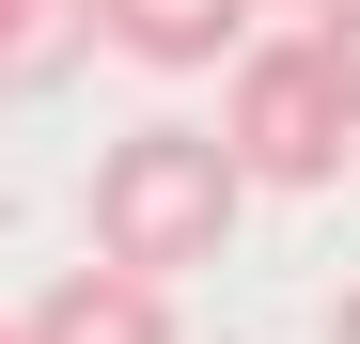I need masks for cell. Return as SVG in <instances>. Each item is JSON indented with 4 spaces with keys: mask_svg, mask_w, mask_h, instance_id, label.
<instances>
[{
    "mask_svg": "<svg viewBox=\"0 0 360 344\" xmlns=\"http://www.w3.org/2000/svg\"><path fill=\"white\" fill-rule=\"evenodd\" d=\"M235 204H251V188H235L219 126H126L94 157V266H126V282L172 298V266H219Z\"/></svg>",
    "mask_w": 360,
    "mask_h": 344,
    "instance_id": "1",
    "label": "cell"
},
{
    "mask_svg": "<svg viewBox=\"0 0 360 344\" xmlns=\"http://www.w3.org/2000/svg\"><path fill=\"white\" fill-rule=\"evenodd\" d=\"M345 141H360V110H345V79H329L314 32L235 47V79H219V157H235V188H329Z\"/></svg>",
    "mask_w": 360,
    "mask_h": 344,
    "instance_id": "2",
    "label": "cell"
},
{
    "mask_svg": "<svg viewBox=\"0 0 360 344\" xmlns=\"http://www.w3.org/2000/svg\"><path fill=\"white\" fill-rule=\"evenodd\" d=\"M94 47H126L157 79H204V63L251 47V0H94Z\"/></svg>",
    "mask_w": 360,
    "mask_h": 344,
    "instance_id": "3",
    "label": "cell"
},
{
    "mask_svg": "<svg viewBox=\"0 0 360 344\" xmlns=\"http://www.w3.org/2000/svg\"><path fill=\"white\" fill-rule=\"evenodd\" d=\"M16 344H172V298L126 282V266H63V282L16 313Z\"/></svg>",
    "mask_w": 360,
    "mask_h": 344,
    "instance_id": "4",
    "label": "cell"
},
{
    "mask_svg": "<svg viewBox=\"0 0 360 344\" xmlns=\"http://www.w3.org/2000/svg\"><path fill=\"white\" fill-rule=\"evenodd\" d=\"M79 47H94V0H0V94L79 79Z\"/></svg>",
    "mask_w": 360,
    "mask_h": 344,
    "instance_id": "5",
    "label": "cell"
},
{
    "mask_svg": "<svg viewBox=\"0 0 360 344\" xmlns=\"http://www.w3.org/2000/svg\"><path fill=\"white\" fill-rule=\"evenodd\" d=\"M314 47H329V79H345V110H360V0H314Z\"/></svg>",
    "mask_w": 360,
    "mask_h": 344,
    "instance_id": "6",
    "label": "cell"
},
{
    "mask_svg": "<svg viewBox=\"0 0 360 344\" xmlns=\"http://www.w3.org/2000/svg\"><path fill=\"white\" fill-rule=\"evenodd\" d=\"M329 344H360V282H345V298H329Z\"/></svg>",
    "mask_w": 360,
    "mask_h": 344,
    "instance_id": "7",
    "label": "cell"
},
{
    "mask_svg": "<svg viewBox=\"0 0 360 344\" xmlns=\"http://www.w3.org/2000/svg\"><path fill=\"white\" fill-rule=\"evenodd\" d=\"M0 344H16V313H0Z\"/></svg>",
    "mask_w": 360,
    "mask_h": 344,
    "instance_id": "8",
    "label": "cell"
}]
</instances>
